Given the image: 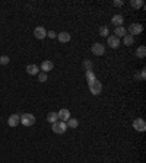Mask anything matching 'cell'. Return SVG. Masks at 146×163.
<instances>
[{
	"instance_id": "1",
	"label": "cell",
	"mask_w": 146,
	"mask_h": 163,
	"mask_svg": "<svg viewBox=\"0 0 146 163\" xmlns=\"http://www.w3.org/2000/svg\"><path fill=\"white\" fill-rule=\"evenodd\" d=\"M21 124L23 127H32L35 124V117L32 114H23L21 115Z\"/></svg>"
},
{
	"instance_id": "27",
	"label": "cell",
	"mask_w": 146,
	"mask_h": 163,
	"mask_svg": "<svg viewBox=\"0 0 146 163\" xmlns=\"http://www.w3.org/2000/svg\"><path fill=\"white\" fill-rule=\"evenodd\" d=\"M47 37H50L51 40H54L57 35H56V32H54V31H50V32H47Z\"/></svg>"
},
{
	"instance_id": "19",
	"label": "cell",
	"mask_w": 146,
	"mask_h": 163,
	"mask_svg": "<svg viewBox=\"0 0 146 163\" xmlns=\"http://www.w3.org/2000/svg\"><path fill=\"white\" fill-rule=\"evenodd\" d=\"M59 119V115H57V112H48V115H47V121L51 124H54Z\"/></svg>"
},
{
	"instance_id": "28",
	"label": "cell",
	"mask_w": 146,
	"mask_h": 163,
	"mask_svg": "<svg viewBox=\"0 0 146 163\" xmlns=\"http://www.w3.org/2000/svg\"><path fill=\"white\" fill-rule=\"evenodd\" d=\"M139 79H140V80H145L146 79V70H145V68H143V70L140 72V76H139Z\"/></svg>"
},
{
	"instance_id": "11",
	"label": "cell",
	"mask_w": 146,
	"mask_h": 163,
	"mask_svg": "<svg viewBox=\"0 0 146 163\" xmlns=\"http://www.w3.org/2000/svg\"><path fill=\"white\" fill-rule=\"evenodd\" d=\"M57 115H59V118L62 119L63 122H67V119L70 118V111L69 109H60L57 112Z\"/></svg>"
},
{
	"instance_id": "7",
	"label": "cell",
	"mask_w": 146,
	"mask_h": 163,
	"mask_svg": "<svg viewBox=\"0 0 146 163\" xmlns=\"http://www.w3.org/2000/svg\"><path fill=\"white\" fill-rule=\"evenodd\" d=\"M107 44H108V47H111L112 50H116V48H118V45H120V38H117L116 35H108Z\"/></svg>"
},
{
	"instance_id": "22",
	"label": "cell",
	"mask_w": 146,
	"mask_h": 163,
	"mask_svg": "<svg viewBox=\"0 0 146 163\" xmlns=\"http://www.w3.org/2000/svg\"><path fill=\"white\" fill-rule=\"evenodd\" d=\"M108 34H110L108 26H101V28H99V35H101V37H108Z\"/></svg>"
},
{
	"instance_id": "5",
	"label": "cell",
	"mask_w": 146,
	"mask_h": 163,
	"mask_svg": "<svg viewBox=\"0 0 146 163\" xmlns=\"http://www.w3.org/2000/svg\"><path fill=\"white\" fill-rule=\"evenodd\" d=\"M127 31H129V34L132 35V37H135V35L142 34V31H143V26H142L140 23H132Z\"/></svg>"
},
{
	"instance_id": "18",
	"label": "cell",
	"mask_w": 146,
	"mask_h": 163,
	"mask_svg": "<svg viewBox=\"0 0 146 163\" xmlns=\"http://www.w3.org/2000/svg\"><path fill=\"white\" fill-rule=\"evenodd\" d=\"M123 42H124L126 47H130V45L135 44V37H132V35H126V37H124V40H123Z\"/></svg>"
},
{
	"instance_id": "14",
	"label": "cell",
	"mask_w": 146,
	"mask_h": 163,
	"mask_svg": "<svg viewBox=\"0 0 146 163\" xmlns=\"http://www.w3.org/2000/svg\"><path fill=\"white\" fill-rule=\"evenodd\" d=\"M57 38H59V41L60 42H69L70 41V34L69 32H60V34H57Z\"/></svg>"
},
{
	"instance_id": "17",
	"label": "cell",
	"mask_w": 146,
	"mask_h": 163,
	"mask_svg": "<svg viewBox=\"0 0 146 163\" xmlns=\"http://www.w3.org/2000/svg\"><path fill=\"white\" fill-rule=\"evenodd\" d=\"M66 125H67V128H78L79 125V121L75 118H69L67 122H66Z\"/></svg>"
},
{
	"instance_id": "16",
	"label": "cell",
	"mask_w": 146,
	"mask_h": 163,
	"mask_svg": "<svg viewBox=\"0 0 146 163\" xmlns=\"http://www.w3.org/2000/svg\"><path fill=\"white\" fill-rule=\"evenodd\" d=\"M146 56V48H145V45H140L137 50H136V57L137 58H145Z\"/></svg>"
},
{
	"instance_id": "26",
	"label": "cell",
	"mask_w": 146,
	"mask_h": 163,
	"mask_svg": "<svg viewBox=\"0 0 146 163\" xmlns=\"http://www.w3.org/2000/svg\"><path fill=\"white\" fill-rule=\"evenodd\" d=\"M112 5L116 6V7H121V6H123V2H121V0H114Z\"/></svg>"
},
{
	"instance_id": "6",
	"label": "cell",
	"mask_w": 146,
	"mask_h": 163,
	"mask_svg": "<svg viewBox=\"0 0 146 163\" xmlns=\"http://www.w3.org/2000/svg\"><path fill=\"white\" fill-rule=\"evenodd\" d=\"M91 51H92V54H95V56H104V52H105V47L99 42H95V44L91 47Z\"/></svg>"
},
{
	"instance_id": "9",
	"label": "cell",
	"mask_w": 146,
	"mask_h": 163,
	"mask_svg": "<svg viewBox=\"0 0 146 163\" xmlns=\"http://www.w3.org/2000/svg\"><path fill=\"white\" fill-rule=\"evenodd\" d=\"M34 37L37 40H44L45 37H47V31L44 29V26H37L34 29Z\"/></svg>"
},
{
	"instance_id": "13",
	"label": "cell",
	"mask_w": 146,
	"mask_h": 163,
	"mask_svg": "<svg viewBox=\"0 0 146 163\" xmlns=\"http://www.w3.org/2000/svg\"><path fill=\"white\" fill-rule=\"evenodd\" d=\"M26 73L31 74V76H34V74H38L39 73L38 66H37V64H29V66H26Z\"/></svg>"
},
{
	"instance_id": "2",
	"label": "cell",
	"mask_w": 146,
	"mask_h": 163,
	"mask_svg": "<svg viewBox=\"0 0 146 163\" xmlns=\"http://www.w3.org/2000/svg\"><path fill=\"white\" fill-rule=\"evenodd\" d=\"M53 133H56V134H64L66 133V130H67V125L66 122H63V121H56V122L53 124Z\"/></svg>"
},
{
	"instance_id": "3",
	"label": "cell",
	"mask_w": 146,
	"mask_h": 163,
	"mask_svg": "<svg viewBox=\"0 0 146 163\" xmlns=\"http://www.w3.org/2000/svg\"><path fill=\"white\" fill-rule=\"evenodd\" d=\"M88 86H89V90L92 95H99L102 90V83L101 82H98V80H94V82H91V83H88Z\"/></svg>"
},
{
	"instance_id": "12",
	"label": "cell",
	"mask_w": 146,
	"mask_h": 163,
	"mask_svg": "<svg viewBox=\"0 0 146 163\" xmlns=\"http://www.w3.org/2000/svg\"><path fill=\"white\" fill-rule=\"evenodd\" d=\"M111 22L116 25V26H121L124 23V17H123V15H114L112 16V19H111Z\"/></svg>"
},
{
	"instance_id": "8",
	"label": "cell",
	"mask_w": 146,
	"mask_h": 163,
	"mask_svg": "<svg viewBox=\"0 0 146 163\" xmlns=\"http://www.w3.org/2000/svg\"><path fill=\"white\" fill-rule=\"evenodd\" d=\"M19 122H21V115H18V114L10 115V117H9V119H7V124H9V127H12V128L18 127V125H19Z\"/></svg>"
},
{
	"instance_id": "4",
	"label": "cell",
	"mask_w": 146,
	"mask_h": 163,
	"mask_svg": "<svg viewBox=\"0 0 146 163\" xmlns=\"http://www.w3.org/2000/svg\"><path fill=\"white\" fill-rule=\"evenodd\" d=\"M133 128H135L136 131H139V133H143V131H146V122H145V119L136 118L135 121H133Z\"/></svg>"
},
{
	"instance_id": "10",
	"label": "cell",
	"mask_w": 146,
	"mask_h": 163,
	"mask_svg": "<svg viewBox=\"0 0 146 163\" xmlns=\"http://www.w3.org/2000/svg\"><path fill=\"white\" fill-rule=\"evenodd\" d=\"M53 68H54V63L50 61V60H45V61H43V64H41V70H43V73L51 72Z\"/></svg>"
},
{
	"instance_id": "20",
	"label": "cell",
	"mask_w": 146,
	"mask_h": 163,
	"mask_svg": "<svg viewBox=\"0 0 146 163\" xmlns=\"http://www.w3.org/2000/svg\"><path fill=\"white\" fill-rule=\"evenodd\" d=\"M130 5L133 6L135 9H140V7H143V0H132Z\"/></svg>"
},
{
	"instance_id": "21",
	"label": "cell",
	"mask_w": 146,
	"mask_h": 163,
	"mask_svg": "<svg viewBox=\"0 0 146 163\" xmlns=\"http://www.w3.org/2000/svg\"><path fill=\"white\" fill-rule=\"evenodd\" d=\"M86 80H88V83H91V82L96 80V79H95V74H94V72H92V70L86 72Z\"/></svg>"
},
{
	"instance_id": "23",
	"label": "cell",
	"mask_w": 146,
	"mask_h": 163,
	"mask_svg": "<svg viewBox=\"0 0 146 163\" xmlns=\"http://www.w3.org/2000/svg\"><path fill=\"white\" fill-rule=\"evenodd\" d=\"M92 66H94V64H92V61H91V60H85V61H83V67H85V70H86V72L92 70Z\"/></svg>"
},
{
	"instance_id": "25",
	"label": "cell",
	"mask_w": 146,
	"mask_h": 163,
	"mask_svg": "<svg viewBox=\"0 0 146 163\" xmlns=\"http://www.w3.org/2000/svg\"><path fill=\"white\" fill-rule=\"evenodd\" d=\"M37 76H38V80L41 82V83L47 82V73H43V72H41V73H38Z\"/></svg>"
},
{
	"instance_id": "24",
	"label": "cell",
	"mask_w": 146,
	"mask_h": 163,
	"mask_svg": "<svg viewBox=\"0 0 146 163\" xmlns=\"http://www.w3.org/2000/svg\"><path fill=\"white\" fill-rule=\"evenodd\" d=\"M9 61H10V58H9L7 56H2V57H0V64L6 66V64H9Z\"/></svg>"
},
{
	"instance_id": "15",
	"label": "cell",
	"mask_w": 146,
	"mask_h": 163,
	"mask_svg": "<svg viewBox=\"0 0 146 163\" xmlns=\"http://www.w3.org/2000/svg\"><path fill=\"white\" fill-rule=\"evenodd\" d=\"M114 35H116L117 38H120V37H126V35H127V29L123 28V26H117L116 31H114Z\"/></svg>"
}]
</instances>
